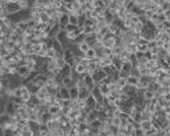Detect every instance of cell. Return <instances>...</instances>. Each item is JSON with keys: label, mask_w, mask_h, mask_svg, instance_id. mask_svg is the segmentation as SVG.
Wrapping results in <instances>:
<instances>
[{"label": "cell", "mask_w": 170, "mask_h": 136, "mask_svg": "<svg viewBox=\"0 0 170 136\" xmlns=\"http://www.w3.org/2000/svg\"><path fill=\"white\" fill-rule=\"evenodd\" d=\"M92 77H93V79H94L95 83L98 85L101 82H104V81L107 79L108 75L106 74L104 69H97V70L94 72V74L92 75Z\"/></svg>", "instance_id": "obj_1"}, {"label": "cell", "mask_w": 170, "mask_h": 136, "mask_svg": "<svg viewBox=\"0 0 170 136\" xmlns=\"http://www.w3.org/2000/svg\"><path fill=\"white\" fill-rule=\"evenodd\" d=\"M63 59H64L65 63L67 64V65L71 66V67H73V66L75 65V53H73V51L70 50V49H66V50H64Z\"/></svg>", "instance_id": "obj_2"}, {"label": "cell", "mask_w": 170, "mask_h": 136, "mask_svg": "<svg viewBox=\"0 0 170 136\" xmlns=\"http://www.w3.org/2000/svg\"><path fill=\"white\" fill-rule=\"evenodd\" d=\"M56 40L59 42V44L62 46V48L64 49V50L67 49V47L69 46V44L71 43V42L68 40L67 34L65 33V31H61L60 33L58 34V36L56 37Z\"/></svg>", "instance_id": "obj_3"}, {"label": "cell", "mask_w": 170, "mask_h": 136, "mask_svg": "<svg viewBox=\"0 0 170 136\" xmlns=\"http://www.w3.org/2000/svg\"><path fill=\"white\" fill-rule=\"evenodd\" d=\"M7 1V11H8L9 15L13 13H16V12L21 11V8H19L18 1V0H6Z\"/></svg>", "instance_id": "obj_4"}, {"label": "cell", "mask_w": 170, "mask_h": 136, "mask_svg": "<svg viewBox=\"0 0 170 136\" xmlns=\"http://www.w3.org/2000/svg\"><path fill=\"white\" fill-rule=\"evenodd\" d=\"M83 79H84V83H85V86L88 88L89 90L92 91L96 87V86H97V85L95 83L94 79H93L92 75L85 74V75H83Z\"/></svg>", "instance_id": "obj_5"}, {"label": "cell", "mask_w": 170, "mask_h": 136, "mask_svg": "<svg viewBox=\"0 0 170 136\" xmlns=\"http://www.w3.org/2000/svg\"><path fill=\"white\" fill-rule=\"evenodd\" d=\"M91 95L94 96V99L96 101H97L98 104H104V101H105V96L103 95L102 93H101L100 88L98 87V86H96V87L91 91Z\"/></svg>", "instance_id": "obj_6"}, {"label": "cell", "mask_w": 170, "mask_h": 136, "mask_svg": "<svg viewBox=\"0 0 170 136\" xmlns=\"http://www.w3.org/2000/svg\"><path fill=\"white\" fill-rule=\"evenodd\" d=\"M150 82H151V80H150V78L148 77V76H142V77H140L137 88L140 90H146L147 88L149 87Z\"/></svg>", "instance_id": "obj_7"}, {"label": "cell", "mask_w": 170, "mask_h": 136, "mask_svg": "<svg viewBox=\"0 0 170 136\" xmlns=\"http://www.w3.org/2000/svg\"><path fill=\"white\" fill-rule=\"evenodd\" d=\"M87 67L88 66L84 65L82 63H78V64H75V66L72 67V70L76 75H80V76H83L87 73Z\"/></svg>", "instance_id": "obj_8"}, {"label": "cell", "mask_w": 170, "mask_h": 136, "mask_svg": "<svg viewBox=\"0 0 170 136\" xmlns=\"http://www.w3.org/2000/svg\"><path fill=\"white\" fill-rule=\"evenodd\" d=\"M58 24L60 26L61 31H64L66 26L69 24V14L68 13H64L60 18L58 19Z\"/></svg>", "instance_id": "obj_9"}, {"label": "cell", "mask_w": 170, "mask_h": 136, "mask_svg": "<svg viewBox=\"0 0 170 136\" xmlns=\"http://www.w3.org/2000/svg\"><path fill=\"white\" fill-rule=\"evenodd\" d=\"M58 96H60L62 100H70V93H69V88L65 87V86H60L59 88Z\"/></svg>", "instance_id": "obj_10"}, {"label": "cell", "mask_w": 170, "mask_h": 136, "mask_svg": "<svg viewBox=\"0 0 170 136\" xmlns=\"http://www.w3.org/2000/svg\"><path fill=\"white\" fill-rule=\"evenodd\" d=\"M112 67L116 71H120L122 67V61L120 56H113L112 58Z\"/></svg>", "instance_id": "obj_11"}, {"label": "cell", "mask_w": 170, "mask_h": 136, "mask_svg": "<svg viewBox=\"0 0 170 136\" xmlns=\"http://www.w3.org/2000/svg\"><path fill=\"white\" fill-rule=\"evenodd\" d=\"M143 98H144V100L147 101V102H151V101H153L155 98H156V93L153 90H144V93H143Z\"/></svg>", "instance_id": "obj_12"}, {"label": "cell", "mask_w": 170, "mask_h": 136, "mask_svg": "<svg viewBox=\"0 0 170 136\" xmlns=\"http://www.w3.org/2000/svg\"><path fill=\"white\" fill-rule=\"evenodd\" d=\"M62 85L65 86V87H68V88L75 86V79L72 78V76H66V77H63Z\"/></svg>", "instance_id": "obj_13"}, {"label": "cell", "mask_w": 170, "mask_h": 136, "mask_svg": "<svg viewBox=\"0 0 170 136\" xmlns=\"http://www.w3.org/2000/svg\"><path fill=\"white\" fill-rule=\"evenodd\" d=\"M152 125L153 124L149 120H143L141 124L139 125V128L143 131V132H148V131L151 129Z\"/></svg>", "instance_id": "obj_14"}, {"label": "cell", "mask_w": 170, "mask_h": 136, "mask_svg": "<svg viewBox=\"0 0 170 136\" xmlns=\"http://www.w3.org/2000/svg\"><path fill=\"white\" fill-rule=\"evenodd\" d=\"M72 67L69 65H66L63 67L62 69H61V71H60V75L62 76V77H66V76H71L72 75Z\"/></svg>", "instance_id": "obj_15"}, {"label": "cell", "mask_w": 170, "mask_h": 136, "mask_svg": "<svg viewBox=\"0 0 170 136\" xmlns=\"http://www.w3.org/2000/svg\"><path fill=\"white\" fill-rule=\"evenodd\" d=\"M49 95V90H48V87H46V86H43V87H41L40 90H39L38 93H36V96L39 99V100H43L44 98H45L46 96H48Z\"/></svg>", "instance_id": "obj_16"}, {"label": "cell", "mask_w": 170, "mask_h": 136, "mask_svg": "<svg viewBox=\"0 0 170 136\" xmlns=\"http://www.w3.org/2000/svg\"><path fill=\"white\" fill-rule=\"evenodd\" d=\"M61 32V29L60 26H59V24H57L56 26H54L53 28H51L50 32H49V37H50L51 39H56V37L58 36V34Z\"/></svg>", "instance_id": "obj_17"}, {"label": "cell", "mask_w": 170, "mask_h": 136, "mask_svg": "<svg viewBox=\"0 0 170 136\" xmlns=\"http://www.w3.org/2000/svg\"><path fill=\"white\" fill-rule=\"evenodd\" d=\"M139 80H140V77H137V76L129 75V77H127V85L137 87V83H139Z\"/></svg>", "instance_id": "obj_18"}, {"label": "cell", "mask_w": 170, "mask_h": 136, "mask_svg": "<svg viewBox=\"0 0 170 136\" xmlns=\"http://www.w3.org/2000/svg\"><path fill=\"white\" fill-rule=\"evenodd\" d=\"M69 93H70V100H78L80 98V90L76 86H72L69 88Z\"/></svg>", "instance_id": "obj_19"}, {"label": "cell", "mask_w": 170, "mask_h": 136, "mask_svg": "<svg viewBox=\"0 0 170 136\" xmlns=\"http://www.w3.org/2000/svg\"><path fill=\"white\" fill-rule=\"evenodd\" d=\"M97 55H98L97 51H96L94 48H92V47H91V48L89 49V51L85 54V57L88 59V60H93V59L97 58Z\"/></svg>", "instance_id": "obj_20"}, {"label": "cell", "mask_w": 170, "mask_h": 136, "mask_svg": "<svg viewBox=\"0 0 170 136\" xmlns=\"http://www.w3.org/2000/svg\"><path fill=\"white\" fill-rule=\"evenodd\" d=\"M97 86L100 88L101 93H102L103 95H104V96H107L110 93V90H109V88H108L107 83H105V82H101V83H99V85H98Z\"/></svg>", "instance_id": "obj_21"}, {"label": "cell", "mask_w": 170, "mask_h": 136, "mask_svg": "<svg viewBox=\"0 0 170 136\" xmlns=\"http://www.w3.org/2000/svg\"><path fill=\"white\" fill-rule=\"evenodd\" d=\"M90 96H91V90H89L87 87H84L82 90H80V98L78 99L86 101Z\"/></svg>", "instance_id": "obj_22"}, {"label": "cell", "mask_w": 170, "mask_h": 136, "mask_svg": "<svg viewBox=\"0 0 170 136\" xmlns=\"http://www.w3.org/2000/svg\"><path fill=\"white\" fill-rule=\"evenodd\" d=\"M86 102H87V105H88V107L90 108V109H92V110H94L95 107L97 106V101L94 99V96H93L92 95H91L89 98L86 100Z\"/></svg>", "instance_id": "obj_23"}, {"label": "cell", "mask_w": 170, "mask_h": 136, "mask_svg": "<svg viewBox=\"0 0 170 136\" xmlns=\"http://www.w3.org/2000/svg\"><path fill=\"white\" fill-rule=\"evenodd\" d=\"M60 111H61V108H59L55 105H53V106H51L50 108H48V113L50 114L51 116L59 115V114H60Z\"/></svg>", "instance_id": "obj_24"}, {"label": "cell", "mask_w": 170, "mask_h": 136, "mask_svg": "<svg viewBox=\"0 0 170 136\" xmlns=\"http://www.w3.org/2000/svg\"><path fill=\"white\" fill-rule=\"evenodd\" d=\"M78 50H80L81 53L85 55V54L87 53V52L89 51V49L91 48V46L89 45V44L87 43V42H83L82 44H80V45L78 46Z\"/></svg>", "instance_id": "obj_25"}, {"label": "cell", "mask_w": 170, "mask_h": 136, "mask_svg": "<svg viewBox=\"0 0 170 136\" xmlns=\"http://www.w3.org/2000/svg\"><path fill=\"white\" fill-rule=\"evenodd\" d=\"M110 122H111V125L112 126H115V127L117 128H120L123 124L122 120L120 119V117H113L111 120H110Z\"/></svg>", "instance_id": "obj_26"}, {"label": "cell", "mask_w": 170, "mask_h": 136, "mask_svg": "<svg viewBox=\"0 0 170 136\" xmlns=\"http://www.w3.org/2000/svg\"><path fill=\"white\" fill-rule=\"evenodd\" d=\"M56 57H57V52H56L55 49L53 48H49L47 50V56H46V58L48 59H55Z\"/></svg>", "instance_id": "obj_27"}, {"label": "cell", "mask_w": 170, "mask_h": 136, "mask_svg": "<svg viewBox=\"0 0 170 136\" xmlns=\"http://www.w3.org/2000/svg\"><path fill=\"white\" fill-rule=\"evenodd\" d=\"M96 41H97V40H96V35H95V34H92V35H89V36H86V41H85V42H87V43H88L91 47L93 46V44H94Z\"/></svg>", "instance_id": "obj_28"}, {"label": "cell", "mask_w": 170, "mask_h": 136, "mask_svg": "<svg viewBox=\"0 0 170 136\" xmlns=\"http://www.w3.org/2000/svg\"><path fill=\"white\" fill-rule=\"evenodd\" d=\"M117 85H118V87L123 90V88L127 86V78H118Z\"/></svg>", "instance_id": "obj_29"}, {"label": "cell", "mask_w": 170, "mask_h": 136, "mask_svg": "<svg viewBox=\"0 0 170 136\" xmlns=\"http://www.w3.org/2000/svg\"><path fill=\"white\" fill-rule=\"evenodd\" d=\"M40 21L41 23H43V24H48L49 23V21H50V16L48 15L47 13H46L45 11L44 12H42V13L40 14Z\"/></svg>", "instance_id": "obj_30"}, {"label": "cell", "mask_w": 170, "mask_h": 136, "mask_svg": "<svg viewBox=\"0 0 170 136\" xmlns=\"http://www.w3.org/2000/svg\"><path fill=\"white\" fill-rule=\"evenodd\" d=\"M102 123H103V122H101L100 120H96V121H94L93 123H91V124H90V127L92 128L93 130H99L100 127H101V125H102Z\"/></svg>", "instance_id": "obj_31"}, {"label": "cell", "mask_w": 170, "mask_h": 136, "mask_svg": "<svg viewBox=\"0 0 170 136\" xmlns=\"http://www.w3.org/2000/svg\"><path fill=\"white\" fill-rule=\"evenodd\" d=\"M78 26H73V24H68V26L65 28L64 31H65L66 34H70V33H73V32H75L76 29H78Z\"/></svg>", "instance_id": "obj_32"}, {"label": "cell", "mask_w": 170, "mask_h": 136, "mask_svg": "<svg viewBox=\"0 0 170 136\" xmlns=\"http://www.w3.org/2000/svg\"><path fill=\"white\" fill-rule=\"evenodd\" d=\"M21 96H23V91H21V86L14 88V90H13V98L21 99Z\"/></svg>", "instance_id": "obj_33"}, {"label": "cell", "mask_w": 170, "mask_h": 136, "mask_svg": "<svg viewBox=\"0 0 170 136\" xmlns=\"http://www.w3.org/2000/svg\"><path fill=\"white\" fill-rule=\"evenodd\" d=\"M69 24H73V26H78V17L76 15H75V14H69Z\"/></svg>", "instance_id": "obj_34"}, {"label": "cell", "mask_w": 170, "mask_h": 136, "mask_svg": "<svg viewBox=\"0 0 170 136\" xmlns=\"http://www.w3.org/2000/svg\"><path fill=\"white\" fill-rule=\"evenodd\" d=\"M78 129H80L81 133H83L84 131H86L89 127H90V125H89L87 122H82V123H80V124H78Z\"/></svg>", "instance_id": "obj_35"}, {"label": "cell", "mask_w": 170, "mask_h": 136, "mask_svg": "<svg viewBox=\"0 0 170 136\" xmlns=\"http://www.w3.org/2000/svg\"><path fill=\"white\" fill-rule=\"evenodd\" d=\"M96 23H98V24H105L106 23V16H105V14H100V15L97 17V19H96Z\"/></svg>", "instance_id": "obj_36"}]
</instances>
